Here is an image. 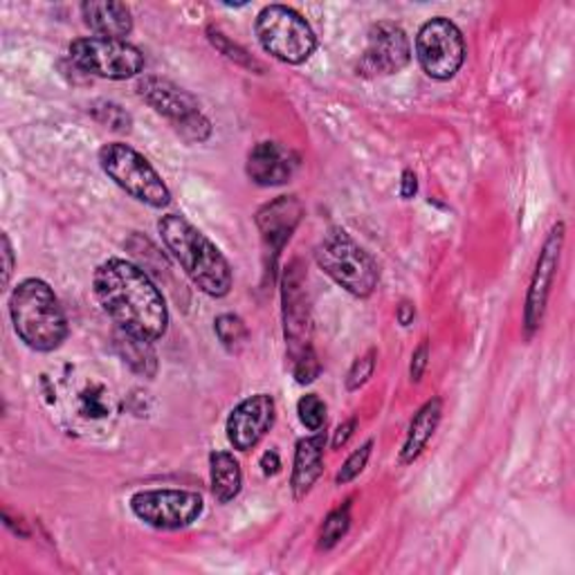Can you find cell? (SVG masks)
Returning <instances> with one entry per match:
<instances>
[{"instance_id":"1","label":"cell","mask_w":575,"mask_h":575,"mask_svg":"<svg viewBox=\"0 0 575 575\" xmlns=\"http://www.w3.org/2000/svg\"><path fill=\"white\" fill-rule=\"evenodd\" d=\"M92 291L104 313L137 338L158 342L169 328V311L160 288L126 259L104 261L92 277Z\"/></svg>"},{"instance_id":"2","label":"cell","mask_w":575,"mask_h":575,"mask_svg":"<svg viewBox=\"0 0 575 575\" xmlns=\"http://www.w3.org/2000/svg\"><path fill=\"white\" fill-rule=\"evenodd\" d=\"M165 248L180 263L187 277L210 297H225L232 291L234 274L229 261L210 238L182 214H165L158 221Z\"/></svg>"},{"instance_id":"3","label":"cell","mask_w":575,"mask_h":575,"mask_svg":"<svg viewBox=\"0 0 575 575\" xmlns=\"http://www.w3.org/2000/svg\"><path fill=\"white\" fill-rule=\"evenodd\" d=\"M10 317L25 347L38 353L59 349L68 338V317L50 283L21 281L10 297Z\"/></svg>"},{"instance_id":"4","label":"cell","mask_w":575,"mask_h":575,"mask_svg":"<svg viewBox=\"0 0 575 575\" xmlns=\"http://www.w3.org/2000/svg\"><path fill=\"white\" fill-rule=\"evenodd\" d=\"M315 261L353 297L367 300L373 295L380 279L377 266L345 229L332 227L324 234L315 250Z\"/></svg>"},{"instance_id":"5","label":"cell","mask_w":575,"mask_h":575,"mask_svg":"<svg viewBox=\"0 0 575 575\" xmlns=\"http://www.w3.org/2000/svg\"><path fill=\"white\" fill-rule=\"evenodd\" d=\"M100 167L126 194L154 210L171 203V191L154 165L124 142H109L100 149Z\"/></svg>"},{"instance_id":"6","label":"cell","mask_w":575,"mask_h":575,"mask_svg":"<svg viewBox=\"0 0 575 575\" xmlns=\"http://www.w3.org/2000/svg\"><path fill=\"white\" fill-rule=\"evenodd\" d=\"M255 30L263 50L291 66L308 61L317 47V36L311 23L297 10L285 5L263 8L257 16Z\"/></svg>"},{"instance_id":"7","label":"cell","mask_w":575,"mask_h":575,"mask_svg":"<svg viewBox=\"0 0 575 575\" xmlns=\"http://www.w3.org/2000/svg\"><path fill=\"white\" fill-rule=\"evenodd\" d=\"M137 94L158 115L167 117L173 128L187 142H205L212 135V122L201 111L194 94L162 77H142L137 81Z\"/></svg>"},{"instance_id":"8","label":"cell","mask_w":575,"mask_h":575,"mask_svg":"<svg viewBox=\"0 0 575 575\" xmlns=\"http://www.w3.org/2000/svg\"><path fill=\"white\" fill-rule=\"evenodd\" d=\"M70 59L83 72L102 79H131L144 70V55L139 47L122 38L86 36L70 43Z\"/></svg>"},{"instance_id":"9","label":"cell","mask_w":575,"mask_h":575,"mask_svg":"<svg viewBox=\"0 0 575 575\" xmlns=\"http://www.w3.org/2000/svg\"><path fill=\"white\" fill-rule=\"evenodd\" d=\"M416 59L427 77L452 79L465 61V38L456 23L446 16L422 23L416 34Z\"/></svg>"},{"instance_id":"10","label":"cell","mask_w":575,"mask_h":575,"mask_svg":"<svg viewBox=\"0 0 575 575\" xmlns=\"http://www.w3.org/2000/svg\"><path fill=\"white\" fill-rule=\"evenodd\" d=\"M205 501L194 491H139L131 497L133 515L151 529L158 531H178L187 529L203 515Z\"/></svg>"},{"instance_id":"11","label":"cell","mask_w":575,"mask_h":575,"mask_svg":"<svg viewBox=\"0 0 575 575\" xmlns=\"http://www.w3.org/2000/svg\"><path fill=\"white\" fill-rule=\"evenodd\" d=\"M411 61V45L407 32L392 23L380 21L371 25L367 34V47L360 59V75L364 77H390L405 70Z\"/></svg>"},{"instance_id":"12","label":"cell","mask_w":575,"mask_h":575,"mask_svg":"<svg viewBox=\"0 0 575 575\" xmlns=\"http://www.w3.org/2000/svg\"><path fill=\"white\" fill-rule=\"evenodd\" d=\"M564 238H566V225L564 221H557L546 238H544V246L540 250L533 277H531V285H529V295H526V308H523V324L526 330L535 332L542 326L544 319V311L551 297V288L555 283V274L560 268V259H562V248H564Z\"/></svg>"},{"instance_id":"13","label":"cell","mask_w":575,"mask_h":575,"mask_svg":"<svg viewBox=\"0 0 575 575\" xmlns=\"http://www.w3.org/2000/svg\"><path fill=\"white\" fill-rule=\"evenodd\" d=\"M274 398L268 394H257L238 403L225 422L229 446L238 452L257 448L274 425Z\"/></svg>"},{"instance_id":"14","label":"cell","mask_w":575,"mask_h":575,"mask_svg":"<svg viewBox=\"0 0 575 575\" xmlns=\"http://www.w3.org/2000/svg\"><path fill=\"white\" fill-rule=\"evenodd\" d=\"M300 167L297 154L291 149H285L283 144L274 139L259 142L248 154V165L246 171L250 180L259 187H281L295 176Z\"/></svg>"},{"instance_id":"15","label":"cell","mask_w":575,"mask_h":575,"mask_svg":"<svg viewBox=\"0 0 575 575\" xmlns=\"http://www.w3.org/2000/svg\"><path fill=\"white\" fill-rule=\"evenodd\" d=\"M304 207L295 196H281L272 203H268L257 214V225L263 234V241L268 248L274 250V255L285 246L288 238L295 232L297 223L302 221Z\"/></svg>"},{"instance_id":"16","label":"cell","mask_w":575,"mask_h":575,"mask_svg":"<svg viewBox=\"0 0 575 575\" xmlns=\"http://www.w3.org/2000/svg\"><path fill=\"white\" fill-rule=\"evenodd\" d=\"M324 448H326V437L322 431H315L313 437L302 439L297 443L293 476H291L293 495L297 501H302L311 493V488L317 484V478L324 472Z\"/></svg>"},{"instance_id":"17","label":"cell","mask_w":575,"mask_h":575,"mask_svg":"<svg viewBox=\"0 0 575 575\" xmlns=\"http://www.w3.org/2000/svg\"><path fill=\"white\" fill-rule=\"evenodd\" d=\"M81 19L90 32L102 38H122L133 32V16L124 3H83Z\"/></svg>"},{"instance_id":"18","label":"cell","mask_w":575,"mask_h":575,"mask_svg":"<svg viewBox=\"0 0 575 575\" xmlns=\"http://www.w3.org/2000/svg\"><path fill=\"white\" fill-rule=\"evenodd\" d=\"M441 416H443V401L441 398H431L418 409V414L409 422L407 437H405V443H403V450H401V461L405 465L414 463L422 454L429 439L435 437V431L441 422Z\"/></svg>"},{"instance_id":"19","label":"cell","mask_w":575,"mask_h":575,"mask_svg":"<svg viewBox=\"0 0 575 575\" xmlns=\"http://www.w3.org/2000/svg\"><path fill=\"white\" fill-rule=\"evenodd\" d=\"M210 482H212V495L218 504H229L238 497L244 486V472L241 463L236 461L229 452H212L210 454Z\"/></svg>"},{"instance_id":"20","label":"cell","mask_w":575,"mask_h":575,"mask_svg":"<svg viewBox=\"0 0 575 575\" xmlns=\"http://www.w3.org/2000/svg\"><path fill=\"white\" fill-rule=\"evenodd\" d=\"M115 345H117L122 360L135 373L144 375V377H154L158 373V358H156V351H154V342L137 338V335H131V332L117 328Z\"/></svg>"},{"instance_id":"21","label":"cell","mask_w":575,"mask_h":575,"mask_svg":"<svg viewBox=\"0 0 575 575\" xmlns=\"http://www.w3.org/2000/svg\"><path fill=\"white\" fill-rule=\"evenodd\" d=\"M214 330L218 335L221 345L229 351V353H241L244 347L248 345V326L246 322L238 317V315H232V313H225L221 317H216V324H214Z\"/></svg>"},{"instance_id":"22","label":"cell","mask_w":575,"mask_h":575,"mask_svg":"<svg viewBox=\"0 0 575 575\" xmlns=\"http://www.w3.org/2000/svg\"><path fill=\"white\" fill-rule=\"evenodd\" d=\"M351 529V506L345 504L342 508H335L332 512H328V517L322 523V531H319V549L328 551L335 544H338Z\"/></svg>"},{"instance_id":"23","label":"cell","mask_w":575,"mask_h":575,"mask_svg":"<svg viewBox=\"0 0 575 575\" xmlns=\"http://www.w3.org/2000/svg\"><path fill=\"white\" fill-rule=\"evenodd\" d=\"M297 414L308 431H322L326 425V403L317 394H306L297 403Z\"/></svg>"},{"instance_id":"24","label":"cell","mask_w":575,"mask_h":575,"mask_svg":"<svg viewBox=\"0 0 575 575\" xmlns=\"http://www.w3.org/2000/svg\"><path fill=\"white\" fill-rule=\"evenodd\" d=\"M371 452H373V441H367L360 450H356L347 461L345 465L340 467L338 476H335V484L338 486H345V484H351L353 478H358L362 474V470L367 467L369 459H371Z\"/></svg>"},{"instance_id":"25","label":"cell","mask_w":575,"mask_h":575,"mask_svg":"<svg viewBox=\"0 0 575 575\" xmlns=\"http://www.w3.org/2000/svg\"><path fill=\"white\" fill-rule=\"evenodd\" d=\"M92 115L98 122L115 128V131H128L131 128V115L115 102H94Z\"/></svg>"},{"instance_id":"26","label":"cell","mask_w":575,"mask_h":575,"mask_svg":"<svg viewBox=\"0 0 575 575\" xmlns=\"http://www.w3.org/2000/svg\"><path fill=\"white\" fill-rule=\"evenodd\" d=\"M210 41L214 43L216 50H221L227 59H232V61H236V64H241V66H246V68H257V70H261L259 61H257L252 55H248L241 45L232 43V41H229L225 34H221L218 30H216V32L210 30Z\"/></svg>"},{"instance_id":"27","label":"cell","mask_w":575,"mask_h":575,"mask_svg":"<svg viewBox=\"0 0 575 575\" xmlns=\"http://www.w3.org/2000/svg\"><path fill=\"white\" fill-rule=\"evenodd\" d=\"M373 369H375V351H369L367 356L358 358L347 373V390L358 392L360 387H364L369 377L373 375Z\"/></svg>"},{"instance_id":"28","label":"cell","mask_w":575,"mask_h":575,"mask_svg":"<svg viewBox=\"0 0 575 575\" xmlns=\"http://www.w3.org/2000/svg\"><path fill=\"white\" fill-rule=\"evenodd\" d=\"M79 409L88 418H102L109 414V405L104 401V392L98 387H90L79 396Z\"/></svg>"},{"instance_id":"29","label":"cell","mask_w":575,"mask_h":575,"mask_svg":"<svg viewBox=\"0 0 575 575\" xmlns=\"http://www.w3.org/2000/svg\"><path fill=\"white\" fill-rule=\"evenodd\" d=\"M317 375H319V364L313 349L295 358V377L300 385H308V382H313Z\"/></svg>"},{"instance_id":"30","label":"cell","mask_w":575,"mask_h":575,"mask_svg":"<svg viewBox=\"0 0 575 575\" xmlns=\"http://www.w3.org/2000/svg\"><path fill=\"white\" fill-rule=\"evenodd\" d=\"M427 360H429V345L420 342V347L414 351L411 356V367H409V375L414 382H418L427 369Z\"/></svg>"},{"instance_id":"31","label":"cell","mask_w":575,"mask_h":575,"mask_svg":"<svg viewBox=\"0 0 575 575\" xmlns=\"http://www.w3.org/2000/svg\"><path fill=\"white\" fill-rule=\"evenodd\" d=\"M353 429H356V418H349L342 425H338V429H335L332 435V450L345 448L347 441L353 437Z\"/></svg>"},{"instance_id":"32","label":"cell","mask_w":575,"mask_h":575,"mask_svg":"<svg viewBox=\"0 0 575 575\" xmlns=\"http://www.w3.org/2000/svg\"><path fill=\"white\" fill-rule=\"evenodd\" d=\"M3 259H5L3 285L8 288V285H10V279H12V272H14V250H12V244H10V236H8V234H3Z\"/></svg>"},{"instance_id":"33","label":"cell","mask_w":575,"mask_h":575,"mask_svg":"<svg viewBox=\"0 0 575 575\" xmlns=\"http://www.w3.org/2000/svg\"><path fill=\"white\" fill-rule=\"evenodd\" d=\"M416 191H418V178H416L414 171L407 169V171L403 173V180H401V196H403L405 201H409V199L416 196Z\"/></svg>"},{"instance_id":"34","label":"cell","mask_w":575,"mask_h":575,"mask_svg":"<svg viewBox=\"0 0 575 575\" xmlns=\"http://www.w3.org/2000/svg\"><path fill=\"white\" fill-rule=\"evenodd\" d=\"M261 467H263V474L266 476H274L281 472V459L274 450H268L263 456H261Z\"/></svg>"},{"instance_id":"35","label":"cell","mask_w":575,"mask_h":575,"mask_svg":"<svg viewBox=\"0 0 575 575\" xmlns=\"http://www.w3.org/2000/svg\"><path fill=\"white\" fill-rule=\"evenodd\" d=\"M396 317H398V322H401L403 326H409V324L414 322V317H416V311H414L411 304H401Z\"/></svg>"}]
</instances>
